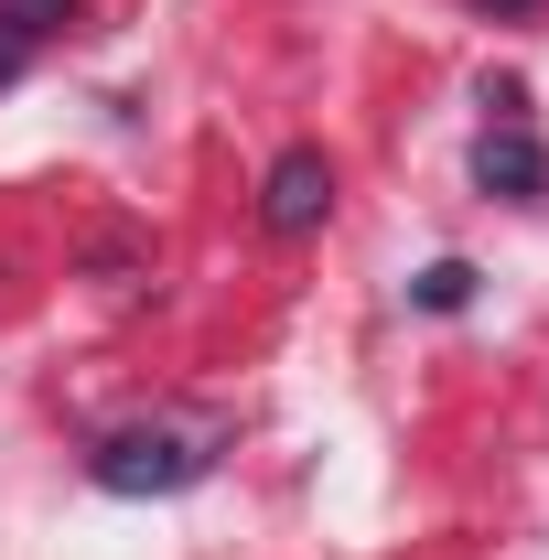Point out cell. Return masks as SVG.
<instances>
[{"instance_id":"7","label":"cell","mask_w":549,"mask_h":560,"mask_svg":"<svg viewBox=\"0 0 549 560\" xmlns=\"http://www.w3.org/2000/svg\"><path fill=\"white\" fill-rule=\"evenodd\" d=\"M475 11H495V22H539L549 0H475Z\"/></svg>"},{"instance_id":"6","label":"cell","mask_w":549,"mask_h":560,"mask_svg":"<svg viewBox=\"0 0 549 560\" xmlns=\"http://www.w3.org/2000/svg\"><path fill=\"white\" fill-rule=\"evenodd\" d=\"M22 66H33V33H22V22H0V86H11Z\"/></svg>"},{"instance_id":"3","label":"cell","mask_w":549,"mask_h":560,"mask_svg":"<svg viewBox=\"0 0 549 560\" xmlns=\"http://www.w3.org/2000/svg\"><path fill=\"white\" fill-rule=\"evenodd\" d=\"M475 184L484 195H506V206H528V195H549V151L517 119H495V130L475 140Z\"/></svg>"},{"instance_id":"5","label":"cell","mask_w":549,"mask_h":560,"mask_svg":"<svg viewBox=\"0 0 549 560\" xmlns=\"http://www.w3.org/2000/svg\"><path fill=\"white\" fill-rule=\"evenodd\" d=\"M75 0H0V22H22V33H33V44H44V33H55V22H66Z\"/></svg>"},{"instance_id":"4","label":"cell","mask_w":549,"mask_h":560,"mask_svg":"<svg viewBox=\"0 0 549 560\" xmlns=\"http://www.w3.org/2000/svg\"><path fill=\"white\" fill-rule=\"evenodd\" d=\"M464 291H475L464 259H431V270H420V302H431V313H464Z\"/></svg>"},{"instance_id":"2","label":"cell","mask_w":549,"mask_h":560,"mask_svg":"<svg viewBox=\"0 0 549 560\" xmlns=\"http://www.w3.org/2000/svg\"><path fill=\"white\" fill-rule=\"evenodd\" d=\"M324 215H335V162L324 151H280L270 184H259V226L270 237H313Z\"/></svg>"},{"instance_id":"1","label":"cell","mask_w":549,"mask_h":560,"mask_svg":"<svg viewBox=\"0 0 549 560\" xmlns=\"http://www.w3.org/2000/svg\"><path fill=\"white\" fill-rule=\"evenodd\" d=\"M206 464H215L206 431H119L97 453V486L108 495H184V486H206Z\"/></svg>"}]
</instances>
